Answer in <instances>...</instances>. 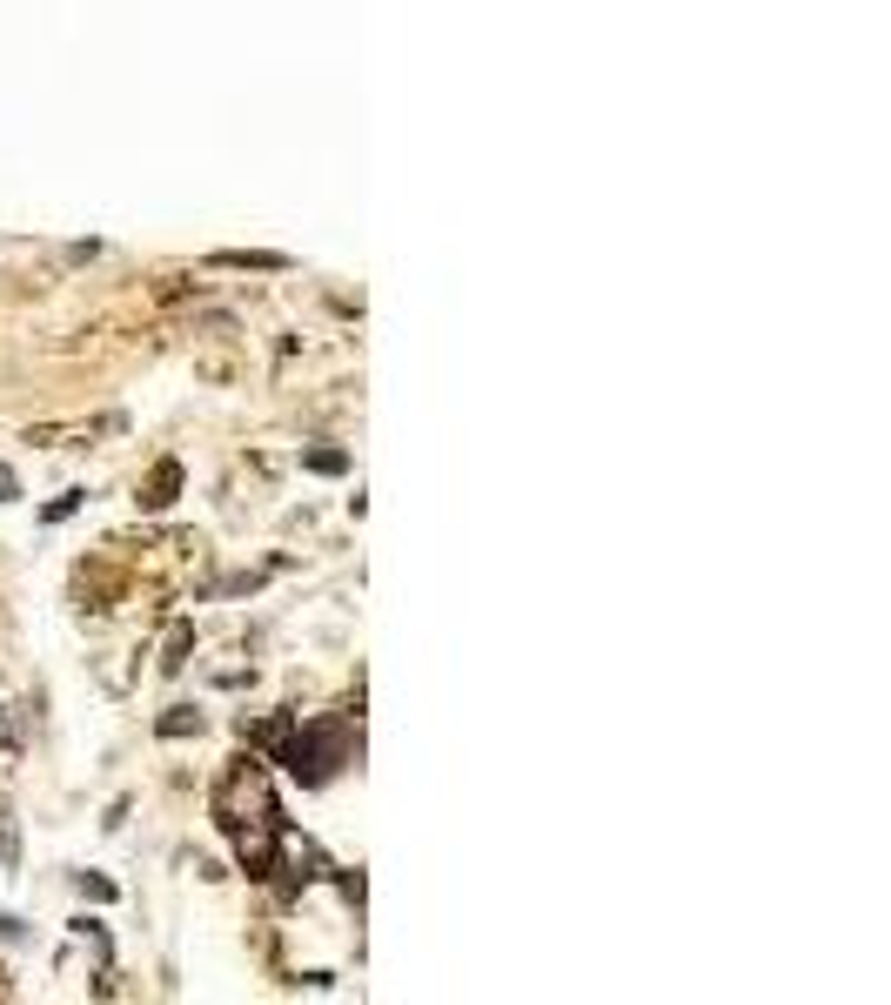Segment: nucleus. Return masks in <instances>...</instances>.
<instances>
[{"label":"nucleus","mask_w":891,"mask_h":1005,"mask_svg":"<svg viewBox=\"0 0 891 1005\" xmlns=\"http://www.w3.org/2000/svg\"><path fill=\"white\" fill-rule=\"evenodd\" d=\"M222 268H282V255H215Z\"/></svg>","instance_id":"f03ea898"},{"label":"nucleus","mask_w":891,"mask_h":1005,"mask_svg":"<svg viewBox=\"0 0 891 1005\" xmlns=\"http://www.w3.org/2000/svg\"><path fill=\"white\" fill-rule=\"evenodd\" d=\"M175 490H181V463H161V469H155V483H148V496H141V503H148V510H161V503H175Z\"/></svg>","instance_id":"f257e3e1"},{"label":"nucleus","mask_w":891,"mask_h":1005,"mask_svg":"<svg viewBox=\"0 0 891 1005\" xmlns=\"http://www.w3.org/2000/svg\"><path fill=\"white\" fill-rule=\"evenodd\" d=\"M0 858L14 865V818H7V811H0Z\"/></svg>","instance_id":"20e7f679"},{"label":"nucleus","mask_w":891,"mask_h":1005,"mask_svg":"<svg viewBox=\"0 0 891 1005\" xmlns=\"http://www.w3.org/2000/svg\"><path fill=\"white\" fill-rule=\"evenodd\" d=\"M14 496H21V476H14V469L0 463V503H14Z\"/></svg>","instance_id":"39448f33"},{"label":"nucleus","mask_w":891,"mask_h":1005,"mask_svg":"<svg viewBox=\"0 0 891 1005\" xmlns=\"http://www.w3.org/2000/svg\"><path fill=\"white\" fill-rule=\"evenodd\" d=\"M201 717H188V711H175V717H161V737H181V731H195Z\"/></svg>","instance_id":"7ed1b4c3"}]
</instances>
